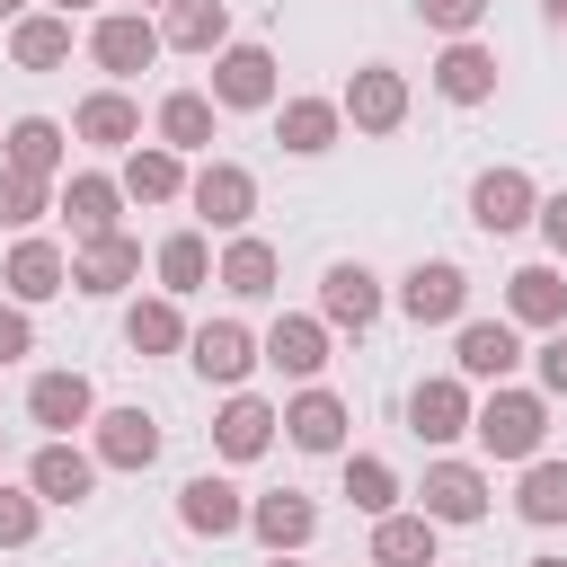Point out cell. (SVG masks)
<instances>
[{
	"label": "cell",
	"mask_w": 567,
	"mask_h": 567,
	"mask_svg": "<svg viewBox=\"0 0 567 567\" xmlns=\"http://www.w3.org/2000/svg\"><path fill=\"white\" fill-rule=\"evenodd\" d=\"M133 9H151V0H133Z\"/></svg>",
	"instance_id": "50"
},
{
	"label": "cell",
	"mask_w": 567,
	"mask_h": 567,
	"mask_svg": "<svg viewBox=\"0 0 567 567\" xmlns=\"http://www.w3.org/2000/svg\"><path fill=\"white\" fill-rule=\"evenodd\" d=\"M159 151H213V97L204 89H168L159 97Z\"/></svg>",
	"instance_id": "33"
},
{
	"label": "cell",
	"mask_w": 567,
	"mask_h": 567,
	"mask_svg": "<svg viewBox=\"0 0 567 567\" xmlns=\"http://www.w3.org/2000/svg\"><path fill=\"white\" fill-rule=\"evenodd\" d=\"M35 532H44V505L27 487H0V549H27Z\"/></svg>",
	"instance_id": "40"
},
{
	"label": "cell",
	"mask_w": 567,
	"mask_h": 567,
	"mask_svg": "<svg viewBox=\"0 0 567 567\" xmlns=\"http://www.w3.org/2000/svg\"><path fill=\"white\" fill-rule=\"evenodd\" d=\"M346 133V115H337V97H284V115H275V142L292 151V159H319L328 142Z\"/></svg>",
	"instance_id": "28"
},
{
	"label": "cell",
	"mask_w": 567,
	"mask_h": 567,
	"mask_svg": "<svg viewBox=\"0 0 567 567\" xmlns=\"http://www.w3.org/2000/svg\"><path fill=\"white\" fill-rule=\"evenodd\" d=\"M186 204H195L213 230H230V239H239V230H248V213H257V177H248L239 159H204V168L186 177Z\"/></svg>",
	"instance_id": "4"
},
{
	"label": "cell",
	"mask_w": 567,
	"mask_h": 567,
	"mask_svg": "<svg viewBox=\"0 0 567 567\" xmlns=\"http://www.w3.org/2000/svg\"><path fill=\"white\" fill-rule=\"evenodd\" d=\"M71 9H89V0H53V18H71Z\"/></svg>",
	"instance_id": "46"
},
{
	"label": "cell",
	"mask_w": 567,
	"mask_h": 567,
	"mask_svg": "<svg viewBox=\"0 0 567 567\" xmlns=\"http://www.w3.org/2000/svg\"><path fill=\"white\" fill-rule=\"evenodd\" d=\"M532 363H540V399H567V328H549Z\"/></svg>",
	"instance_id": "42"
},
{
	"label": "cell",
	"mask_w": 567,
	"mask_h": 567,
	"mask_svg": "<svg viewBox=\"0 0 567 567\" xmlns=\"http://www.w3.org/2000/svg\"><path fill=\"white\" fill-rule=\"evenodd\" d=\"M399 310H408L416 328H452V319L470 310V275H461L452 257H416V266L399 275Z\"/></svg>",
	"instance_id": "2"
},
{
	"label": "cell",
	"mask_w": 567,
	"mask_h": 567,
	"mask_svg": "<svg viewBox=\"0 0 567 567\" xmlns=\"http://www.w3.org/2000/svg\"><path fill=\"white\" fill-rule=\"evenodd\" d=\"M124 346H133V354H177V346H186L177 301H168V292H159V301H133V310H124Z\"/></svg>",
	"instance_id": "37"
},
{
	"label": "cell",
	"mask_w": 567,
	"mask_h": 567,
	"mask_svg": "<svg viewBox=\"0 0 567 567\" xmlns=\"http://www.w3.org/2000/svg\"><path fill=\"white\" fill-rule=\"evenodd\" d=\"M151 53H159V27H151L142 9H106V18L89 27V62H97L106 80H133V71H151Z\"/></svg>",
	"instance_id": "6"
},
{
	"label": "cell",
	"mask_w": 567,
	"mask_h": 567,
	"mask_svg": "<svg viewBox=\"0 0 567 567\" xmlns=\"http://www.w3.org/2000/svg\"><path fill=\"white\" fill-rule=\"evenodd\" d=\"M284 434H292L301 452H346V399H337V390H301V399L284 408Z\"/></svg>",
	"instance_id": "31"
},
{
	"label": "cell",
	"mask_w": 567,
	"mask_h": 567,
	"mask_svg": "<svg viewBox=\"0 0 567 567\" xmlns=\"http://www.w3.org/2000/svg\"><path fill=\"white\" fill-rule=\"evenodd\" d=\"M452 363H461V381H505V372L523 363V337H514V319H461V337H452Z\"/></svg>",
	"instance_id": "18"
},
{
	"label": "cell",
	"mask_w": 567,
	"mask_h": 567,
	"mask_svg": "<svg viewBox=\"0 0 567 567\" xmlns=\"http://www.w3.org/2000/svg\"><path fill=\"white\" fill-rule=\"evenodd\" d=\"M159 44H177V53H221V44H230V9H221V0H168Z\"/></svg>",
	"instance_id": "32"
},
{
	"label": "cell",
	"mask_w": 567,
	"mask_h": 567,
	"mask_svg": "<svg viewBox=\"0 0 567 567\" xmlns=\"http://www.w3.org/2000/svg\"><path fill=\"white\" fill-rule=\"evenodd\" d=\"M186 363H195L204 381H221V390H239V381H248V372H257L266 354H257V337H248L239 319H204V328L186 337Z\"/></svg>",
	"instance_id": "9"
},
{
	"label": "cell",
	"mask_w": 567,
	"mask_h": 567,
	"mask_svg": "<svg viewBox=\"0 0 567 567\" xmlns=\"http://www.w3.org/2000/svg\"><path fill=\"white\" fill-rule=\"evenodd\" d=\"M319 319L363 337V328L381 319V275H372V266H354V257H337V266L319 275Z\"/></svg>",
	"instance_id": "15"
},
{
	"label": "cell",
	"mask_w": 567,
	"mask_h": 567,
	"mask_svg": "<svg viewBox=\"0 0 567 567\" xmlns=\"http://www.w3.org/2000/svg\"><path fill=\"white\" fill-rule=\"evenodd\" d=\"M514 514H523V523H567V461H523Z\"/></svg>",
	"instance_id": "38"
},
{
	"label": "cell",
	"mask_w": 567,
	"mask_h": 567,
	"mask_svg": "<svg viewBox=\"0 0 567 567\" xmlns=\"http://www.w3.org/2000/svg\"><path fill=\"white\" fill-rule=\"evenodd\" d=\"M470 434H478V452L487 461H540V443H549V399L540 390H487L478 408H470Z\"/></svg>",
	"instance_id": "1"
},
{
	"label": "cell",
	"mask_w": 567,
	"mask_h": 567,
	"mask_svg": "<svg viewBox=\"0 0 567 567\" xmlns=\"http://www.w3.org/2000/svg\"><path fill=\"white\" fill-rule=\"evenodd\" d=\"M177 523H186L195 540H230V532H248V496H239L230 478H213V470H204V478H186V487H177Z\"/></svg>",
	"instance_id": "17"
},
{
	"label": "cell",
	"mask_w": 567,
	"mask_h": 567,
	"mask_svg": "<svg viewBox=\"0 0 567 567\" xmlns=\"http://www.w3.org/2000/svg\"><path fill=\"white\" fill-rule=\"evenodd\" d=\"M44 186L35 177H18V168H0V230H27V221H44Z\"/></svg>",
	"instance_id": "39"
},
{
	"label": "cell",
	"mask_w": 567,
	"mask_h": 567,
	"mask_svg": "<svg viewBox=\"0 0 567 567\" xmlns=\"http://www.w3.org/2000/svg\"><path fill=\"white\" fill-rule=\"evenodd\" d=\"M346 505H354V514H372V523H381V514H399V470H390L381 452H346Z\"/></svg>",
	"instance_id": "36"
},
{
	"label": "cell",
	"mask_w": 567,
	"mask_h": 567,
	"mask_svg": "<svg viewBox=\"0 0 567 567\" xmlns=\"http://www.w3.org/2000/svg\"><path fill=\"white\" fill-rule=\"evenodd\" d=\"M257 354L275 363V372H292V381H310L319 363H328V319H301V310H284L266 337H257Z\"/></svg>",
	"instance_id": "25"
},
{
	"label": "cell",
	"mask_w": 567,
	"mask_h": 567,
	"mask_svg": "<svg viewBox=\"0 0 567 567\" xmlns=\"http://www.w3.org/2000/svg\"><path fill=\"white\" fill-rule=\"evenodd\" d=\"M71 133L97 142V151H133V142H142V106H133L124 89H89L80 115H71Z\"/></svg>",
	"instance_id": "26"
},
{
	"label": "cell",
	"mask_w": 567,
	"mask_h": 567,
	"mask_svg": "<svg viewBox=\"0 0 567 567\" xmlns=\"http://www.w3.org/2000/svg\"><path fill=\"white\" fill-rule=\"evenodd\" d=\"M115 213H124V186H115V177L80 168V177L62 186V221H71V239H80V248H89V239H106V230H124Z\"/></svg>",
	"instance_id": "24"
},
{
	"label": "cell",
	"mask_w": 567,
	"mask_h": 567,
	"mask_svg": "<svg viewBox=\"0 0 567 567\" xmlns=\"http://www.w3.org/2000/svg\"><path fill=\"white\" fill-rule=\"evenodd\" d=\"M416 18H425L434 35H452V44H461V35H478V18H487V0H416Z\"/></svg>",
	"instance_id": "41"
},
{
	"label": "cell",
	"mask_w": 567,
	"mask_h": 567,
	"mask_svg": "<svg viewBox=\"0 0 567 567\" xmlns=\"http://www.w3.org/2000/svg\"><path fill=\"white\" fill-rule=\"evenodd\" d=\"M337 115H346L354 133H399V124H408V80H399L390 62H363V71L346 80Z\"/></svg>",
	"instance_id": "7"
},
{
	"label": "cell",
	"mask_w": 567,
	"mask_h": 567,
	"mask_svg": "<svg viewBox=\"0 0 567 567\" xmlns=\"http://www.w3.org/2000/svg\"><path fill=\"white\" fill-rule=\"evenodd\" d=\"M9 62H18V71H62V62H71V18L27 9V18L9 27Z\"/></svg>",
	"instance_id": "29"
},
{
	"label": "cell",
	"mask_w": 567,
	"mask_h": 567,
	"mask_svg": "<svg viewBox=\"0 0 567 567\" xmlns=\"http://www.w3.org/2000/svg\"><path fill=\"white\" fill-rule=\"evenodd\" d=\"M115 186H124L133 204H177V195H186V159H177V151H159V142H151V151L133 142V151H124V177H115Z\"/></svg>",
	"instance_id": "30"
},
{
	"label": "cell",
	"mask_w": 567,
	"mask_h": 567,
	"mask_svg": "<svg viewBox=\"0 0 567 567\" xmlns=\"http://www.w3.org/2000/svg\"><path fill=\"white\" fill-rule=\"evenodd\" d=\"M133 275H142V239H133V230H106V239L71 248V284H80V292H97V301H106V292H124Z\"/></svg>",
	"instance_id": "21"
},
{
	"label": "cell",
	"mask_w": 567,
	"mask_h": 567,
	"mask_svg": "<svg viewBox=\"0 0 567 567\" xmlns=\"http://www.w3.org/2000/svg\"><path fill=\"white\" fill-rule=\"evenodd\" d=\"M532 213H540V186H532L523 168H478V177H470V221H478L487 239H514Z\"/></svg>",
	"instance_id": "5"
},
{
	"label": "cell",
	"mask_w": 567,
	"mask_h": 567,
	"mask_svg": "<svg viewBox=\"0 0 567 567\" xmlns=\"http://www.w3.org/2000/svg\"><path fill=\"white\" fill-rule=\"evenodd\" d=\"M266 567H301V558H266Z\"/></svg>",
	"instance_id": "49"
},
{
	"label": "cell",
	"mask_w": 567,
	"mask_h": 567,
	"mask_svg": "<svg viewBox=\"0 0 567 567\" xmlns=\"http://www.w3.org/2000/svg\"><path fill=\"white\" fill-rule=\"evenodd\" d=\"M523 567H567V558H523Z\"/></svg>",
	"instance_id": "48"
},
{
	"label": "cell",
	"mask_w": 567,
	"mask_h": 567,
	"mask_svg": "<svg viewBox=\"0 0 567 567\" xmlns=\"http://www.w3.org/2000/svg\"><path fill=\"white\" fill-rule=\"evenodd\" d=\"M151 266H159V292H168V301H186V292H204V275H213V248H204V230H168Z\"/></svg>",
	"instance_id": "35"
},
{
	"label": "cell",
	"mask_w": 567,
	"mask_h": 567,
	"mask_svg": "<svg viewBox=\"0 0 567 567\" xmlns=\"http://www.w3.org/2000/svg\"><path fill=\"white\" fill-rule=\"evenodd\" d=\"M505 319L514 328H567V275L558 266H514L505 275Z\"/></svg>",
	"instance_id": "22"
},
{
	"label": "cell",
	"mask_w": 567,
	"mask_h": 567,
	"mask_svg": "<svg viewBox=\"0 0 567 567\" xmlns=\"http://www.w3.org/2000/svg\"><path fill=\"white\" fill-rule=\"evenodd\" d=\"M89 487H97V461L80 443H35V461H27V496L35 505H89Z\"/></svg>",
	"instance_id": "16"
},
{
	"label": "cell",
	"mask_w": 567,
	"mask_h": 567,
	"mask_svg": "<svg viewBox=\"0 0 567 567\" xmlns=\"http://www.w3.org/2000/svg\"><path fill=\"white\" fill-rule=\"evenodd\" d=\"M532 221H540V239L567 257V186H558V195H540V213H532Z\"/></svg>",
	"instance_id": "44"
},
{
	"label": "cell",
	"mask_w": 567,
	"mask_h": 567,
	"mask_svg": "<svg viewBox=\"0 0 567 567\" xmlns=\"http://www.w3.org/2000/svg\"><path fill=\"white\" fill-rule=\"evenodd\" d=\"M248 532L266 540V558H292L319 540V505L301 487H275V496H248Z\"/></svg>",
	"instance_id": "13"
},
{
	"label": "cell",
	"mask_w": 567,
	"mask_h": 567,
	"mask_svg": "<svg viewBox=\"0 0 567 567\" xmlns=\"http://www.w3.org/2000/svg\"><path fill=\"white\" fill-rule=\"evenodd\" d=\"M89 461L97 470H151L159 461V416L151 408H97L89 416Z\"/></svg>",
	"instance_id": "3"
},
{
	"label": "cell",
	"mask_w": 567,
	"mask_h": 567,
	"mask_svg": "<svg viewBox=\"0 0 567 567\" xmlns=\"http://www.w3.org/2000/svg\"><path fill=\"white\" fill-rule=\"evenodd\" d=\"M18 9H27V0H0V18H18Z\"/></svg>",
	"instance_id": "47"
},
{
	"label": "cell",
	"mask_w": 567,
	"mask_h": 567,
	"mask_svg": "<svg viewBox=\"0 0 567 567\" xmlns=\"http://www.w3.org/2000/svg\"><path fill=\"white\" fill-rule=\"evenodd\" d=\"M18 354H35V319L18 301H0V363H18Z\"/></svg>",
	"instance_id": "43"
},
{
	"label": "cell",
	"mask_w": 567,
	"mask_h": 567,
	"mask_svg": "<svg viewBox=\"0 0 567 567\" xmlns=\"http://www.w3.org/2000/svg\"><path fill=\"white\" fill-rule=\"evenodd\" d=\"M27 416L44 425V443H71V425H89V416H97L89 372H35V381H27Z\"/></svg>",
	"instance_id": "10"
},
{
	"label": "cell",
	"mask_w": 567,
	"mask_h": 567,
	"mask_svg": "<svg viewBox=\"0 0 567 567\" xmlns=\"http://www.w3.org/2000/svg\"><path fill=\"white\" fill-rule=\"evenodd\" d=\"M434 89H443L452 106H487V97H496V53H487L478 35L443 44V53H434Z\"/></svg>",
	"instance_id": "23"
},
{
	"label": "cell",
	"mask_w": 567,
	"mask_h": 567,
	"mask_svg": "<svg viewBox=\"0 0 567 567\" xmlns=\"http://www.w3.org/2000/svg\"><path fill=\"white\" fill-rule=\"evenodd\" d=\"M62 142H71V133H62L53 115H18V124L0 133V168H18V177H35V186H53V177H62Z\"/></svg>",
	"instance_id": "20"
},
{
	"label": "cell",
	"mask_w": 567,
	"mask_h": 567,
	"mask_svg": "<svg viewBox=\"0 0 567 567\" xmlns=\"http://www.w3.org/2000/svg\"><path fill=\"white\" fill-rule=\"evenodd\" d=\"M434 532L425 514H381L372 523V567H434Z\"/></svg>",
	"instance_id": "34"
},
{
	"label": "cell",
	"mask_w": 567,
	"mask_h": 567,
	"mask_svg": "<svg viewBox=\"0 0 567 567\" xmlns=\"http://www.w3.org/2000/svg\"><path fill=\"white\" fill-rule=\"evenodd\" d=\"M213 106H275V53L266 44H221L213 53V89H204Z\"/></svg>",
	"instance_id": "8"
},
{
	"label": "cell",
	"mask_w": 567,
	"mask_h": 567,
	"mask_svg": "<svg viewBox=\"0 0 567 567\" xmlns=\"http://www.w3.org/2000/svg\"><path fill=\"white\" fill-rule=\"evenodd\" d=\"M416 514L425 523H478L487 514V470L478 461H434L425 487H416Z\"/></svg>",
	"instance_id": "12"
},
{
	"label": "cell",
	"mask_w": 567,
	"mask_h": 567,
	"mask_svg": "<svg viewBox=\"0 0 567 567\" xmlns=\"http://www.w3.org/2000/svg\"><path fill=\"white\" fill-rule=\"evenodd\" d=\"M275 425H284V408H266L257 390H230L221 416H213V452H221V461H257V452L275 443Z\"/></svg>",
	"instance_id": "19"
},
{
	"label": "cell",
	"mask_w": 567,
	"mask_h": 567,
	"mask_svg": "<svg viewBox=\"0 0 567 567\" xmlns=\"http://www.w3.org/2000/svg\"><path fill=\"white\" fill-rule=\"evenodd\" d=\"M0 284H9V301H18V310H35V301L71 292V257H62L53 239H18V248L0 257Z\"/></svg>",
	"instance_id": "14"
},
{
	"label": "cell",
	"mask_w": 567,
	"mask_h": 567,
	"mask_svg": "<svg viewBox=\"0 0 567 567\" xmlns=\"http://www.w3.org/2000/svg\"><path fill=\"white\" fill-rule=\"evenodd\" d=\"M275 275H284V257H275L257 230H239V239L221 248V266H213V284H221L230 301H266V292H275Z\"/></svg>",
	"instance_id": "27"
},
{
	"label": "cell",
	"mask_w": 567,
	"mask_h": 567,
	"mask_svg": "<svg viewBox=\"0 0 567 567\" xmlns=\"http://www.w3.org/2000/svg\"><path fill=\"white\" fill-rule=\"evenodd\" d=\"M470 408H478L470 381H461V372H434V381L408 390V434H416V443H452V434H470Z\"/></svg>",
	"instance_id": "11"
},
{
	"label": "cell",
	"mask_w": 567,
	"mask_h": 567,
	"mask_svg": "<svg viewBox=\"0 0 567 567\" xmlns=\"http://www.w3.org/2000/svg\"><path fill=\"white\" fill-rule=\"evenodd\" d=\"M540 9H549V27H558V35H567V0H540Z\"/></svg>",
	"instance_id": "45"
}]
</instances>
